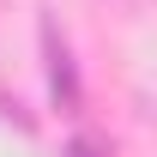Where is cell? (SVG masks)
I'll use <instances>...</instances> for the list:
<instances>
[{"instance_id": "7a4b0ae2", "label": "cell", "mask_w": 157, "mask_h": 157, "mask_svg": "<svg viewBox=\"0 0 157 157\" xmlns=\"http://www.w3.org/2000/svg\"><path fill=\"white\" fill-rule=\"evenodd\" d=\"M67 157H103V145H97V139H73V145H67Z\"/></svg>"}, {"instance_id": "6da1fadb", "label": "cell", "mask_w": 157, "mask_h": 157, "mask_svg": "<svg viewBox=\"0 0 157 157\" xmlns=\"http://www.w3.org/2000/svg\"><path fill=\"white\" fill-rule=\"evenodd\" d=\"M42 60H48V97H55V109H60V115H78V103H85L78 67H73V48H67V36L55 30L48 12H42Z\"/></svg>"}]
</instances>
